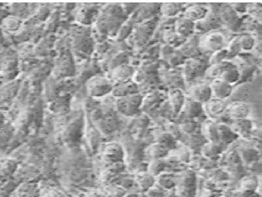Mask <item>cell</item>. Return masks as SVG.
Returning a JSON list of instances; mask_svg holds the SVG:
<instances>
[{
	"instance_id": "obj_1",
	"label": "cell",
	"mask_w": 262,
	"mask_h": 197,
	"mask_svg": "<svg viewBox=\"0 0 262 197\" xmlns=\"http://www.w3.org/2000/svg\"><path fill=\"white\" fill-rule=\"evenodd\" d=\"M126 18L123 7L110 5L103 9L97 19V28L104 35L115 36L118 33Z\"/></svg>"
},
{
	"instance_id": "obj_2",
	"label": "cell",
	"mask_w": 262,
	"mask_h": 197,
	"mask_svg": "<svg viewBox=\"0 0 262 197\" xmlns=\"http://www.w3.org/2000/svg\"><path fill=\"white\" fill-rule=\"evenodd\" d=\"M143 105V96L142 94H131L128 96L118 98L116 108L123 115L132 117L139 113Z\"/></svg>"
},
{
	"instance_id": "obj_3",
	"label": "cell",
	"mask_w": 262,
	"mask_h": 197,
	"mask_svg": "<svg viewBox=\"0 0 262 197\" xmlns=\"http://www.w3.org/2000/svg\"><path fill=\"white\" fill-rule=\"evenodd\" d=\"M113 86L114 84L108 78L97 75L88 81L86 89L91 96L100 98L112 92Z\"/></svg>"
},
{
	"instance_id": "obj_4",
	"label": "cell",
	"mask_w": 262,
	"mask_h": 197,
	"mask_svg": "<svg viewBox=\"0 0 262 197\" xmlns=\"http://www.w3.org/2000/svg\"><path fill=\"white\" fill-rule=\"evenodd\" d=\"M158 24V18L152 17L146 20L136 28L134 34V41L138 46H142L149 41Z\"/></svg>"
},
{
	"instance_id": "obj_5",
	"label": "cell",
	"mask_w": 262,
	"mask_h": 197,
	"mask_svg": "<svg viewBox=\"0 0 262 197\" xmlns=\"http://www.w3.org/2000/svg\"><path fill=\"white\" fill-rule=\"evenodd\" d=\"M225 40V36L221 32H209L199 40V48L206 52H216L224 48Z\"/></svg>"
},
{
	"instance_id": "obj_6",
	"label": "cell",
	"mask_w": 262,
	"mask_h": 197,
	"mask_svg": "<svg viewBox=\"0 0 262 197\" xmlns=\"http://www.w3.org/2000/svg\"><path fill=\"white\" fill-rule=\"evenodd\" d=\"M206 66L207 63L203 59H198V58L187 59L184 63V69H183L184 80L187 82L194 80L206 71Z\"/></svg>"
},
{
	"instance_id": "obj_7",
	"label": "cell",
	"mask_w": 262,
	"mask_h": 197,
	"mask_svg": "<svg viewBox=\"0 0 262 197\" xmlns=\"http://www.w3.org/2000/svg\"><path fill=\"white\" fill-rule=\"evenodd\" d=\"M113 95L117 98L128 96L131 94H138L139 93V86L138 83L133 80L126 81V82L116 83L113 86Z\"/></svg>"
},
{
	"instance_id": "obj_8",
	"label": "cell",
	"mask_w": 262,
	"mask_h": 197,
	"mask_svg": "<svg viewBox=\"0 0 262 197\" xmlns=\"http://www.w3.org/2000/svg\"><path fill=\"white\" fill-rule=\"evenodd\" d=\"M210 86L212 95L219 100L224 101L225 98H229L233 93V86L221 78H214Z\"/></svg>"
},
{
	"instance_id": "obj_9",
	"label": "cell",
	"mask_w": 262,
	"mask_h": 197,
	"mask_svg": "<svg viewBox=\"0 0 262 197\" xmlns=\"http://www.w3.org/2000/svg\"><path fill=\"white\" fill-rule=\"evenodd\" d=\"M179 184L182 197L192 196L191 193L195 191V174L191 172L183 173L179 179Z\"/></svg>"
},
{
	"instance_id": "obj_10",
	"label": "cell",
	"mask_w": 262,
	"mask_h": 197,
	"mask_svg": "<svg viewBox=\"0 0 262 197\" xmlns=\"http://www.w3.org/2000/svg\"><path fill=\"white\" fill-rule=\"evenodd\" d=\"M134 75V68L128 64H122L113 68L111 78L116 83L132 80Z\"/></svg>"
},
{
	"instance_id": "obj_11",
	"label": "cell",
	"mask_w": 262,
	"mask_h": 197,
	"mask_svg": "<svg viewBox=\"0 0 262 197\" xmlns=\"http://www.w3.org/2000/svg\"><path fill=\"white\" fill-rule=\"evenodd\" d=\"M190 96L199 103L206 104L212 97L210 85L200 84L195 86L190 90Z\"/></svg>"
},
{
	"instance_id": "obj_12",
	"label": "cell",
	"mask_w": 262,
	"mask_h": 197,
	"mask_svg": "<svg viewBox=\"0 0 262 197\" xmlns=\"http://www.w3.org/2000/svg\"><path fill=\"white\" fill-rule=\"evenodd\" d=\"M195 29V23L189 19L183 17L177 19L175 22L174 31L182 37H191L194 34Z\"/></svg>"
},
{
	"instance_id": "obj_13",
	"label": "cell",
	"mask_w": 262,
	"mask_h": 197,
	"mask_svg": "<svg viewBox=\"0 0 262 197\" xmlns=\"http://www.w3.org/2000/svg\"><path fill=\"white\" fill-rule=\"evenodd\" d=\"M209 10L206 7L202 5H192L187 7L183 13V17L196 22L200 21L208 15Z\"/></svg>"
},
{
	"instance_id": "obj_14",
	"label": "cell",
	"mask_w": 262,
	"mask_h": 197,
	"mask_svg": "<svg viewBox=\"0 0 262 197\" xmlns=\"http://www.w3.org/2000/svg\"><path fill=\"white\" fill-rule=\"evenodd\" d=\"M185 94L180 88H170L169 90V101L173 113H180L185 102Z\"/></svg>"
},
{
	"instance_id": "obj_15",
	"label": "cell",
	"mask_w": 262,
	"mask_h": 197,
	"mask_svg": "<svg viewBox=\"0 0 262 197\" xmlns=\"http://www.w3.org/2000/svg\"><path fill=\"white\" fill-rule=\"evenodd\" d=\"M203 111L202 105L191 98H186L181 112L187 118L199 117Z\"/></svg>"
},
{
	"instance_id": "obj_16",
	"label": "cell",
	"mask_w": 262,
	"mask_h": 197,
	"mask_svg": "<svg viewBox=\"0 0 262 197\" xmlns=\"http://www.w3.org/2000/svg\"><path fill=\"white\" fill-rule=\"evenodd\" d=\"M225 147V145H222L221 143L208 141L202 147V154L206 159L215 160L220 157Z\"/></svg>"
},
{
	"instance_id": "obj_17",
	"label": "cell",
	"mask_w": 262,
	"mask_h": 197,
	"mask_svg": "<svg viewBox=\"0 0 262 197\" xmlns=\"http://www.w3.org/2000/svg\"><path fill=\"white\" fill-rule=\"evenodd\" d=\"M217 125H218L219 142L226 146L237 140L238 136L232 130L230 127L226 124H217Z\"/></svg>"
},
{
	"instance_id": "obj_18",
	"label": "cell",
	"mask_w": 262,
	"mask_h": 197,
	"mask_svg": "<svg viewBox=\"0 0 262 197\" xmlns=\"http://www.w3.org/2000/svg\"><path fill=\"white\" fill-rule=\"evenodd\" d=\"M104 156L107 160L112 162L120 161L123 160V150L118 143H110L104 148Z\"/></svg>"
},
{
	"instance_id": "obj_19",
	"label": "cell",
	"mask_w": 262,
	"mask_h": 197,
	"mask_svg": "<svg viewBox=\"0 0 262 197\" xmlns=\"http://www.w3.org/2000/svg\"><path fill=\"white\" fill-rule=\"evenodd\" d=\"M250 113V108L248 104L244 102H237L233 104L229 108V116L232 120L247 118Z\"/></svg>"
},
{
	"instance_id": "obj_20",
	"label": "cell",
	"mask_w": 262,
	"mask_h": 197,
	"mask_svg": "<svg viewBox=\"0 0 262 197\" xmlns=\"http://www.w3.org/2000/svg\"><path fill=\"white\" fill-rule=\"evenodd\" d=\"M99 12L96 7H82L77 13V21L83 24H91L96 20Z\"/></svg>"
},
{
	"instance_id": "obj_21",
	"label": "cell",
	"mask_w": 262,
	"mask_h": 197,
	"mask_svg": "<svg viewBox=\"0 0 262 197\" xmlns=\"http://www.w3.org/2000/svg\"><path fill=\"white\" fill-rule=\"evenodd\" d=\"M202 132L210 142H219L218 125L211 120H206L202 124Z\"/></svg>"
},
{
	"instance_id": "obj_22",
	"label": "cell",
	"mask_w": 262,
	"mask_h": 197,
	"mask_svg": "<svg viewBox=\"0 0 262 197\" xmlns=\"http://www.w3.org/2000/svg\"><path fill=\"white\" fill-rule=\"evenodd\" d=\"M237 136H247L252 129V122L248 118L232 120V125L229 126Z\"/></svg>"
},
{
	"instance_id": "obj_23",
	"label": "cell",
	"mask_w": 262,
	"mask_h": 197,
	"mask_svg": "<svg viewBox=\"0 0 262 197\" xmlns=\"http://www.w3.org/2000/svg\"><path fill=\"white\" fill-rule=\"evenodd\" d=\"M56 71L58 75L62 77L73 75L75 71V68H74V64L71 57L69 55L62 57V59L57 64Z\"/></svg>"
},
{
	"instance_id": "obj_24",
	"label": "cell",
	"mask_w": 262,
	"mask_h": 197,
	"mask_svg": "<svg viewBox=\"0 0 262 197\" xmlns=\"http://www.w3.org/2000/svg\"><path fill=\"white\" fill-rule=\"evenodd\" d=\"M226 109V105L222 100L210 98L206 103V110L210 117H218L222 114Z\"/></svg>"
},
{
	"instance_id": "obj_25",
	"label": "cell",
	"mask_w": 262,
	"mask_h": 197,
	"mask_svg": "<svg viewBox=\"0 0 262 197\" xmlns=\"http://www.w3.org/2000/svg\"><path fill=\"white\" fill-rule=\"evenodd\" d=\"M179 51L183 54L184 56L191 57V58H195L198 55L196 53L199 51V40H198L196 37H191L188 41L183 43L181 45V48Z\"/></svg>"
},
{
	"instance_id": "obj_26",
	"label": "cell",
	"mask_w": 262,
	"mask_h": 197,
	"mask_svg": "<svg viewBox=\"0 0 262 197\" xmlns=\"http://www.w3.org/2000/svg\"><path fill=\"white\" fill-rule=\"evenodd\" d=\"M165 52L169 53V54H163V55H167L165 58H166L167 61L169 62L170 65H181V64H184V63H185L187 58L180 51H173L172 47L167 45Z\"/></svg>"
},
{
	"instance_id": "obj_27",
	"label": "cell",
	"mask_w": 262,
	"mask_h": 197,
	"mask_svg": "<svg viewBox=\"0 0 262 197\" xmlns=\"http://www.w3.org/2000/svg\"><path fill=\"white\" fill-rule=\"evenodd\" d=\"M164 39H165L168 45L172 47V48L181 46L182 44L186 41L185 38L179 36L174 30L173 31H172V30L166 31L165 32V35H164Z\"/></svg>"
},
{
	"instance_id": "obj_28",
	"label": "cell",
	"mask_w": 262,
	"mask_h": 197,
	"mask_svg": "<svg viewBox=\"0 0 262 197\" xmlns=\"http://www.w3.org/2000/svg\"><path fill=\"white\" fill-rule=\"evenodd\" d=\"M219 78H221L223 81H225L227 83L233 86V84H236L239 81L241 78V72L237 67H233L225 70Z\"/></svg>"
},
{
	"instance_id": "obj_29",
	"label": "cell",
	"mask_w": 262,
	"mask_h": 197,
	"mask_svg": "<svg viewBox=\"0 0 262 197\" xmlns=\"http://www.w3.org/2000/svg\"><path fill=\"white\" fill-rule=\"evenodd\" d=\"M168 153H169V150L166 149L159 143L152 145L148 150V155L151 160H161L163 158H165Z\"/></svg>"
},
{
	"instance_id": "obj_30",
	"label": "cell",
	"mask_w": 262,
	"mask_h": 197,
	"mask_svg": "<svg viewBox=\"0 0 262 197\" xmlns=\"http://www.w3.org/2000/svg\"><path fill=\"white\" fill-rule=\"evenodd\" d=\"M183 9L182 4L176 3H166L160 7V11L165 17H174Z\"/></svg>"
},
{
	"instance_id": "obj_31",
	"label": "cell",
	"mask_w": 262,
	"mask_h": 197,
	"mask_svg": "<svg viewBox=\"0 0 262 197\" xmlns=\"http://www.w3.org/2000/svg\"><path fill=\"white\" fill-rule=\"evenodd\" d=\"M233 67H235V66L232 64V63H228V62H222V63H218L215 65L211 66V67L207 71V74H208L210 78H214H214H219L225 70Z\"/></svg>"
},
{
	"instance_id": "obj_32",
	"label": "cell",
	"mask_w": 262,
	"mask_h": 197,
	"mask_svg": "<svg viewBox=\"0 0 262 197\" xmlns=\"http://www.w3.org/2000/svg\"><path fill=\"white\" fill-rule=\"evenodd\" d=\"M92 47V39L88 37V36H79L76 40L75 48L77 52H82V54H90Z\"/></svg>"
},
{
	"instance_id": "obj_33",
	"label": "cell",
	"mask_w": 262,
	"mask_h": 197,
	"mask_svg": "<svg viewBox=\"0 0 262 197\" xmlns=\"http://www.w3.org/2000/svg\"><path fill=\"white\" fill-rule=\"evenodd\" d=\"M237 42L240 48L244 51H251L256 45L255 38L250 34H245L237 38Z\"/></svg>"
},
{
	"instance_id": "obj_34",
	"label": "cell",
	"mask_w": 262,
	"mask_h": 197,
	"mask_svg": "<svg viewBox=\"0 0 262 197\" xmlns=\"http://www.w3.org/2000/svg\"><path fill=\"white\" fill-rule=\"evenodd\" d=\"M157 143L165 147L166 149H173L176 146V140L172 135L169 133H162L158 136Z\"/></svg>"
},
{
	"instance_id": "obj_35",
	"label": "cell",
	"mask_w": 262,
	"mask_h": 197,
	"mask_svg": "<svg viewBox=\"0 0 262 197\" xmlns=\"http://www.w3.org/2000/svg\"><path fill=\"white\" fill-rule=\"evenodd\" d=\"M160 186L166 189L171 188L176 184V178L171 174H160L158 179Z\"/></svg>"
},
{
	"instance_id": "obj_36",
	"label": "cell",
	"mask_w": 262,
	"mask_h": 197,
	"mask_svg": "<svg viewBox=\"0 0 262 197\" xmlns=\"http://www.w3.org/2000/svg\"><path fill=\"white\" fill-rule=\"evenodd\" d=\"M165 168V163L162 159L152 160L151 164L149 166V173L151 175H160V174H162Z\"/></svg>"
},
{
	"instance_id": "obj_37",
	"label": "cell",
	"mask_w": 262,
	"mask_h": 197,
	"mask_svg": "<svg viewBox=\"0 0 262 197\" xmlns=\"http://www.w3.org/2000/svg\"><path fill=\"white\" fill-rule=\"evenodd\" d=\"M138 183H139L140 187L146 191L147 189L151 187L155 183V179L153 175L150 174H145L142 176L140 177L139 180H138Z\"/></svg>"
},
{
	"instance_id": "obj_38",
	"label": "cell",
	"mask_w": 262,
	"mask_h": 197,
	"mask_svg": "<svg viewBox=\"0 0 262 197\" xmlns=\"http://www.w3.org/2000/svg\"><path fill=\"white\" fill-rule=\"evenodd\" d=\"M258 187V180L255 177H249L244 179L242 183V187L244 189V191H248V192H253Z\"/></svg>"
},
{
	"instance_id": "obj_39",
	"label": "cell",
	"mask_w": 262,
	"mask_h": 197,
	"mask_svg": "<svg viewBox=\"0 0 262 197\" xmlns=\"http://www.w3.org/2000/svg\"><path fill=\"white\" fill-rule=\"evenodd\" d=\"M227 58H228V52H227V50H225V48H222L221 51L213 53L212 57L210 59V65H215L218 63H222L225 59H227Z\"/></svg>"
},
{
	"instance_id": "obj_40",
	"label": "cell",
	"mask_w": 262,
	"mask_h": 197,
	"mask_svg": "<svg viewBox=\"0 0 262 197\" xmlns=\"http://www.w3.org/2000/svg\"><path fill=\"white\" fill-rule=\"evenodd\" d=\"M242 158L246 163H252L258 160V152L252 149L244 150L242 152Z\"/></svg>"
},
{
	"instance_id": "obj_41",
	"label": "cell",
	"mask_w": 262,
	"mask_h": 197,
	"mask_svg": "<svg viewBox=\"0 0 262 197\" xmlns=\"http://www.w3.org/2000/svg\"><path fill=\"white\" fill-rule=\"evenodd\" d=\"M227 52H228V58L229 57L235 56L237 53L239 52L240 47L238 45V42H237V38L234 39V40L230 43L229 44V48H226Z\"/></svg>"
},
{
	"instance_id": "obj_42",
	"label": "cell",
	"mask_w": 262,
	"mask_h": 197,
	"mask_svg": "<svg viewBox=\"0 0 262 197\" xmlns=\"http://www.w3.org/2000/svg\"><path fill=\"white\" fill-rule=\"evenodd\" d=\"M246 5H244V4H233L232 6H233V9H234L236 13H243L247 9V7H245Z\"/></svg>"
},
{
	"instance_id": "obj_43",
	"label": "cell",
	"mask_w": 262,
	"mask_h": 197,
	"mask_svg": "<svg viewBox=\"0 0 262 197\" xmlns=\"http://www.w3.org/2000/svg\"><path fill=\"white\" fill-rule=\"evenodd\" d=\"M195 128V124L192 122H186V124H183V131L187 133H191Z\"/></svg>"
},
{
	"instance_id": "obj_44",
	"label": "cell",
	"mask_w": 262,
	"mask_h": 197,
	"mask_svg": "<svg viewBox=\"0 0 262 197\" xmlns=\"http://www.w3.org/2000/svg\"><path fill=\"white\" fill-rule=\"evenodd\" d=\"M3 115L2 113H0V122H3V120H4V118H3Z\"/></svg>"
}]
</instances>
